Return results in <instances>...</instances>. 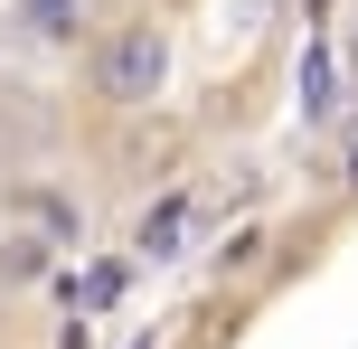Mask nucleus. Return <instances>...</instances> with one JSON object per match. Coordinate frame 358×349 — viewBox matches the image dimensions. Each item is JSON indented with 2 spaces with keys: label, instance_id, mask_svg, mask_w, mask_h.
I'll return each instance as SVG.
<instances>
[{
  "label": "nucleus",
  "instance_id": "f257e3e1",
  "mask_svg": "<svg viewBox=\"0 0 358 349\" xmlns=\"http://www.w3.org/2000/svg\"><path fill=\"white\" fill-rule=\"evenodd\" d=\"M161 85H170V29L161 19H123V29L94 48V94L123 104V113H142Z\"/></svg>",
  "mask_w": 358,
  "mask_h": 349
},
{
  "label": "nucleus",
  "instance_id": "f03ea898",
  "mask_svg": "<svg viewBox=\"0 0 358 349\" xmlns=\"http://www.w3.org/2000/svg\"><path fill=\"white\" fill-rule=\"evenodd\" d=\"M189 218H198V199H189V189H161V199L132 218V264H161V255H179Z\"/></svg>",
  "mask_w": 358,
  "mask_h": 349
},
{
  "label": "nucleus",
  "instance_id": "7ed1b4c3",
  "mask_svg": "<svg viewBox=\"0 0 358 349\" xmlns=\"http://www.w3.org/2000/svg\"><path fill=\"white\" fill-rule=\"evenodd\" d=\"M48 283L66 293V312L85 321V312H104V302H113V293L132 283V255H104V264H85V274H48Z\"/></svg>",
  "mask_w": 358,
  "mask_h": 349
},
{
  "label": "nucleus",
  "instance_id": "20e7f679",
  "mask_svg": "<svg viewBox=\"0 0 358 349\" xmlns=\"http://www.w3.org/2000/svg\"><path fill=\"white\" fill-rule=\"evenodd\" d=\"M19 29H29L38 48H66V38L85 29V0H19Z\"/></svg>",
  "mask_w": 358,
  "mask_h": 349
},
{
  "label": "nucleus",
  "instance_id": "39448f33",
  "mask_svg": "<svg viewBox=\"0 0 358 349\" xmlns=\"http://www.w3.org/2000/svg\"><path fill=\"white\" fill-rule=\"evenodd\" d=\"M57 264H48V236H10L0 245V283H48Z\"/></svg>",
  "mask_w": 358,
  "mask_h": 349
},
{
  "label": "nucleus",
  "instance_id": "423d86ee",
  "mask_svg": "<svg viewBox=\"0 0 358 349\" xmlns=\"http://www.w3.org/2000/svg\"><path fill=\"white\" fill-rule=\"evenodd\" d=\"M302 113H330V48L311 38V57H302Z\"/></svg>",
  "mask_w": 358,
  "mask_h": 349
},
{
  "label": "nucleus",
  "instance_id": "0eeeda50",
  "mask_svg": "<svg viewBox=\"0 0 358 349\" xmlns=\"http://www.w3.org/2000/svg\"><path fill=\"white\" fill-rule=\"evenodd\" d=\"M340 180H349V189H358V132H349V161H340Z\"/></svg>",
  "mask_w": 358,
  "mask_h": 349
},
{
  "label": "nucleus",
  "instance_id": "6e6552de",
  "mask_svg": "<svg viewBox=\"0 0 358 349\" xmlns=\"http://www.w3.org/2000/svg\"><path fill=\"white\" fill-rule=\"evenodd\" d=\"M132 349H151V340H132Z\"/></svg>",
  "mask_w": 358,
  "mask_h": 349
}]
</instances>
